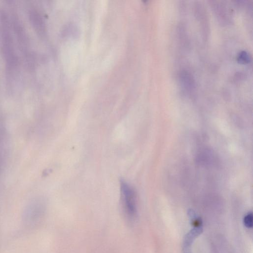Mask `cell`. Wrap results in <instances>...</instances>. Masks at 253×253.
Here are the masks:
<instances>
[{"label": "cell", "mask_w": 253, "mask_h": 253, "mask_svg": "<svg viewBox=\"0 0 253 253\" xmlns=\"http://www.w3.org/2000/svg\"><path fill=\"white\" fill-rule=\"evenodd\" d=\"M121 204L124 216L128 222L133 221L137 215V200L134 189L127 181L120 179Z\"/></svg>", "instance_id": "1"}, {"label": "cell", "mask_w": 253, "mask_h": 253, "mask_svg": "<svg viewBox=\"0 0 253 253\" xmlns=\"http://www.w3.org/2000/svg\"><path fill=\"white\" fill-rule=\"evenodd\" d=\"M202 227H194L185 236L183 242L184 253H190L189 250L193 240L197 236L202 233Z\"/></svg>", "instance_id": "2"}, {"label": "cell", "mask_w": 253, "mask_h": 253, "mask_svg": "<svg viewBox=\"0 0 253 253\" xmlns=\"http://www.w3.org/2000/svg\"><path fill=\"white\" fill-rule=\"evenodd\" d=\"M243 222L244 225L248 228H251L253 227L252 212H249L245 216L243 219Z\"/></svg>", "instance_id": "3"}]
</instances>
